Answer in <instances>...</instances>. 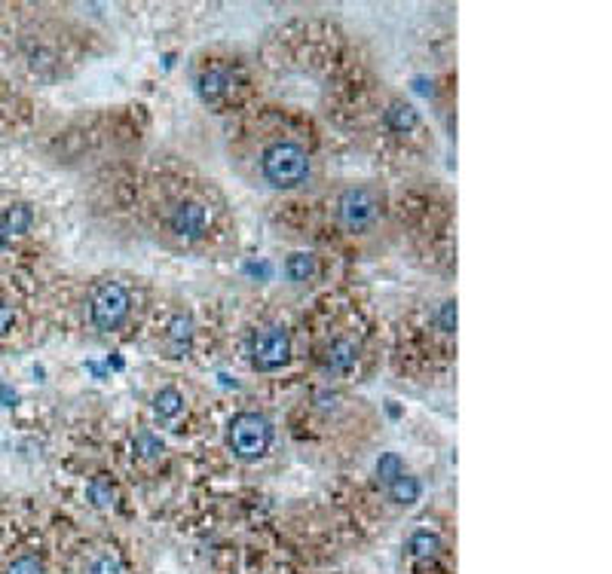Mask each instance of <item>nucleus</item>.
Masks as SVG:
<instances>
[{"mask_svg":"<svg viewBox=\"0 0 612 574\" xmlns=\"http://www.w3.org/2000/svg\"><path fill=\"white\" fill-rule=\"evenodd\" d=\"M6 574H44V565H40V559H34V556H19L10 562Z\"/></svg>","mask_w":612,"mask_h":574,"instance_id":"obj_19","label":"nucleus"},{"mask_svg":"<svg viewBox=\"0 0 612 574\" xmlns=\"http://www.w3.org/2000/svg\"><path fill=\"white\" fill-rule=\"evenodd\" d=\"M12 309L10 306H4V303H0V334H6V330H10V324H12Z\"/></svg>","mask_w":612,"mask_h":574,"instance_id":"obj_22","label":"nucleus"},{"mask_svg":"<svg viewBox=\"0 0 612 574\" xmlns=\"http://www.w3.org/2000/svg\"><path fill=\"white\" fill-rule=\"evenodd\" d=\"M260 175L276 190H298L309 177V156L298 141H273L260 156Z\"/></svg>","mask_w":612,"mask_h":574,"instance_id":"obj_1","label":"nucleus"},{"mask_svg":"<svg viewBox=\"0 0 612 574\" xmlns=\"http://www.w3.org/2000/svg\"><path fill=\"white\" fill-rule=\"evenodd\" d=\"M199 92H203L205 101L224 98V95L230 92V77H227V71H205L203 77H199Z\"/></svg>","mask_w":612,"mask_h":574,"instance_id":"obj_12","label":"nucleus"},{"mask_svg":"<svg viewBox=\"0 0 612 574\" xmlns=\"http://www.w3.org/2000/svg\"><path fill=\"white\" fill-rule=\"evenodd\" d=\"M386 489H389V498L395 504H417L419 501V480H417V476H410V474L395 476Z\"/></svg>","mask_w":612,"mask_h":574,"instance_id":"obj_11","label":"nucleus"},{"mask_svg":"<svg viewBox=\"0 0 612 574\" xmlns=\"http://www.w3.org/2000/svg\"><path fill=\"white\" fill-rule=\"evenodd\" d=\"M86 495H89V501H92L95 507H111V504L116 501V489H114V483L107 480V476H95V480L89 483Z\"/></svg>","mask_w":612,"mask_h":574,"instance_id":"obj_15","label":"nucleus"},{"mask_svg":"<svg viewBox=\"0 0 612 574\" xmlns=\"http://www.w3.org/2000/svg\"><path fill=\"white\" fill-rule=\"evenodd\" d=\"M386 122L392 131H410V129H417L419 116H417V110L410 105H404V101H392L386 110Z\"/></svg>","mask_w":612,"mask_h":574,"instance_id":"obj_13","label":"nucleus"},{"mask_svg":"<svg viewBox=\"0 0 612 574\" xmlns=\"http://www.w3.org/2000/svg\"><path fill=\"white\" fill-rule=\"evenodd\" d=\"M438 324H441L444 334H453L457 330V303L447 300L441 309H438Z\"/></svg>","mask_w":612,"mask_h":574,"instance_id":"obj_20","label":"nucleus"},{"mask_svg":"<svg viewBox=\"0 0 612 574\" xmlns=\"http://www.w3.org/2000/svg\"><path fill=\"white\" fill-rule=\"evenodd\" d=\"M135 452L144 455V459H156V455L163 452V440L154 437L150 431H141L139 437H135Z\"/></svg>","mask_w":612,"mask_h":574,"instance_id":"obj_18","label":"nucleus"},{"mask_svg":"<svg viewBox=\"0 0 612 574\" xmlns=\"http://www.w3.org/2000/svg\"><path fill=\"white\" fill-rule=\"evenodd\" d=\"M129 306H132V300L120 281H99L89 296V318L99 330L111 334V330L123 327V321L129 318Z\"/></svg>","mask_w":612,"mask_h":574,"instance_id":"obj_4","label":"nucleus"},{"mask_svg":"<svg viewBox=\"0 0 612 574\" xmlns=\"http://www.w3.org/2000/svg\"><path fill=\"white\" fill-rule=\"evenodd\" d=\"M211 224V214L205 205L199 202H178L169 214V230L184 241H194L199 239Z\"/></svg>","mask_w":612,"mask_h":574,"instance_id":"obj_6","label":"nucleus"},{"mask_svg":"<svg viewBox=\"0 0 612 574\" xmlns=\"http://www.w3.org/2000/svg\"><path fill=\"white\" fill-rule=\"evenodd\" d=\"M404 474V465H401V459H398L395 452H386V455H380V461H377V476H380V483H389L395 480V476H401Z\"/></svg>","mask_w":612,"mask_h":574,"instance_id":"obj_16","label":"nucleus"},{"mask_svg":"<svg viewBox=\"0 0 612 574\" xmlns=\"http://www.w3.org/2000/svg\"><path fill=\"white\" fill-rule=\"evenodd\" d=\"M169 342H171V349H175L178 355H184V351L190 349V342H194V321H190V315H175V318H171Z\"/></svg>","mask_w":612,"mask_h":574,"instance_id":"obj_10","label":"nucleus"},{"mask_svg":"<svg viewBox=\"0 0 612 574\" xmlns=\"http://www.w3.org/2000/svg\"><path fill=\"white\" fill-rule=\"evenodd\" d=\"M410 550H414V556L419 559H432L438 553V538L429 535V531H417V535L410 538Z\"/></svg>","mask_w":612,"mask_h":574,"instance_id":"obj_17","label":"nucleus"},{"mask_svg":"<svg viewBox=\"0 0 612 574\" xmlns=\"http://www.w3.org/2000/svg\"><path fill=\"white\" fill-rule=\"evenodd\" d=\"M92 574H120V562L114 556H101L92 562Z\"/></svg>","mask_w":612,"mask_h":574,"instance_id":"obj_21","label":"nucleus"},{"mask_svg":"<svg viewBox=\"0 0 612 574\" xmlns=\"http://www.w3.org/2000/svg\"><path fill=\"white\" fill-rule=\"evenodd\" d=\"M227 444H230L233 455L239 461H258L266 455V449L273 444V425L266 416L260 413H239L230 421V431H227Z\"/></svg>","mask_w":612,"mask_h":574,"instance_id":"obj_3","label":"nucleus"},{"mask_svg":"<svg viewBox=\"0 0 612 574\" xmlns=\"http://www.w3.org/2000/svg\"><path fill=\"white\" fill-rule=\"evenodd\" d=\"M6 241H10V239H6L4 230H0V251H4V248H6Z\"/></svg>","mask_w":612,"mask_h":574,"instance_id":"obj_23","label":"nucleus"},{"mask_svg":"<svg viewBox=\"0 0 612 574\" xmlns=\"http://www.w3.org/2000/svg\"><path fill=\"white\" fill-rule=\"evenodd\" d=\"M31 224H34V214H31L28 205H22V202L10 205V208L4 211V217H0V230H4L6 239H12V235H25L31 230Z\"/></svg>","mask_w":612,"mask_h":574,"instance_id":"obj_8","label":"nucleus"},{"mask_svg":"<svg viewBox=\"0 0 612 574\" xmlns=\"http://www.w3.org/2000/svg\"><path fill=\"white\" fill-rule=\"evenodd\" d=\"M383 217V199L370 186H349L337 199V220L346 232L368 235L377 230Z\"/></svg>","mask_w":612,"mask_h":574,"instance_id":"obj_2","label":"nucleus"},{"mask_svg":"<svg viewBox=\"0 0 612 574\" xmlns=\"http://www.w3.org/2000/svg\"><path fill=\"white\" fill-rule=\"evenodd\" d=\"M154 413L160 421H175L184 413V397L178 389H160L154 394Z\"/></svg>","mask_w":612,"mask_h":574,"instance_id":"obj_9","label":"nucleus"},{"mask_svg":"<svg viewBox=\"0 0 612 574\" xmlns=\"http://www.w3.org/2000/svg\"><path fill=\"white\" fill-rule=\"evenodd\" d=\"M249 351H251V364L258 370L273 373L279 366H285L288 358H291V336L282 327H260L251 334Z\"/></svg>","mask_w":612,"mask_h":574,"instance_id":"obj_5","label":"nucleus"},{"mask_svg":"<svg viewBox=\"0 0 612 574\" xmlns=\"http://www.w3.org/2000/svg\"><path fill=\"white\" fill-rule=\"evenodd\" d=\"M322 361L331 373H349L355 364H359V342L353 340H334L331 345L325 349V355H322Z\"/></svg>","mask_w":612,"mask_h":574,"instance_id":"obj_7","label":"nucleus"},{"mask_svg":"<svg viewBox=\"0 0 612 574\" xmlns=\"http://www.w3.org/2000/svg\"><path fill=\"white\" fill-rule=\"evenodd\" d=\"M313 272H315V257H313V254L298 251V254H291V257L285 260V275L291 281H309V279H313Z\"/></svg>","mask_w":612,"mask_h":574,"instance_id":"obj_14","label":"nucleus"}]
</instances>
